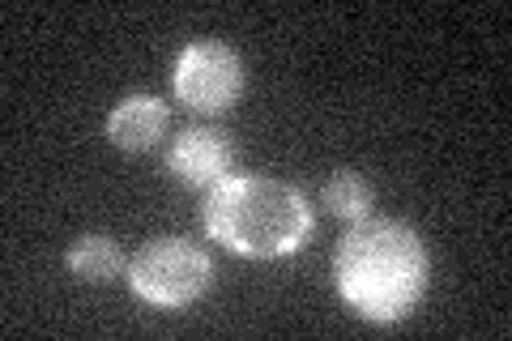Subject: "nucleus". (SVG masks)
Here are the masks:
<instances>
[{"instance_id":"39448f33","label":"nucleus","mask_w":512,"mask_h":341,"mask_svg":"<svg viewBox=\"0 0 512 341\" xmlns=\"http://www.w3.org/2000/svg\"><path fill=\"white\" fill-rule=\"evenodd\" d=\"M167 171L188 188L210 192L218 180H227V171H231L227 133H222V128H210V124L184 128V133L167 145Z\"/></svg>"},{"instance_id":"423d86ee","label":"nucleus","mask_w":512,"mask_h":341,"mask_svg":"<svg viewBox=\"0 0 512 341\" xmlns=\"http://www.w3.org/2000/svg\"><path fill=\"white\" fill-rule=\"evenodd\" d=\"M163 133H167V103L154 99V94H128L107 116L111 145H120L128 154L154 150V145L163 141Z\"/></svg>"},{"instance_id":"7ed1b4c3","label":"nucleus","mask_w":512,"mask_h":341,"mask_svg":"<svg viewBox=\"0 0 512 341\" xmlns=\"http://www.w3.org/2000/svg\"><path fill=\"white\" fill-rule=\"evenodd\" d=\"M124 278L137 299H146L150 307H163V312H175V307L197 303L210 290L214 261L197 243H188L180 235H163V239H150L124 265Z\"/></svg>"},{"instance_id":"f257e3e1","label":"nucleus","mask_w":512,"mask_h":341,"mask_svg":"<svg viewBox=\"0 0 512 341\" xmlns=\"http://www.w3.org/2000/svg\"><path fill=\"white\" fill-rule=\"evenodd\" d=\"M431 278L427 243L419 231L393 218H359L338 239L333 252V282L338 295L363 320L393 324L419 307Z\"/></svg>"},{"instance_id":"20e7f679","label":"nucleus","mask_w":512,"mask_h":341,"mask_svg":"<svg viewBox=\"0 0 512 341\" xmlns=\"http://www.w3.org/2000/svg\"><path fill=\"white\" fill-rule=\"evenodd\" d=\"M175 94L192 111H227L244 94V64H239L235 47L218 39L188 43L175 56Z\"/></svg>"},{"instance_id":"0eeeda50","label":"nucleus","mask_w":512,"mask_h":341,"mask_svg":"<svg viewBox=\"0 0 512 341\" xmlns=\"http://www.w3.org/2000/svg\"><path fill=\"white\" fill-rule=\"evenodd\" d=\"M69 269L82 282H111L124 269V256L116 248V239H107V235H82L69 248Z\"/></svg>"},{"instance_id":"6e6552de","label":"nucleus","mask_w":512,"mask_h":341,"mask_svg":"<svg viewBox=\"0 0 512 341\" xmlns=\"http://www.w3.org/2000/svg\"><path fill=\"white\" fill-rule=\"evenodd\" d=\"M325 205H329V214L359 222V218H367V209H372V184H367L359 171H338L325 184Z\"/></svg>"},{"instance_id":"f03ea898","label":"nucleus","mask_w":512,"mask_h":341,"mask_svg":"<svg viewBox=\"0 0 512 341\" xmlns=\"http://www.w3.org/2000/svg\"><path fill=\"white\" fill-rule=\"evenodd\" d=\"M201 222L222 248L252 261H278L308 243L312 205L274 175H227L205 192Z\"/></svg>"}]
</instances>
